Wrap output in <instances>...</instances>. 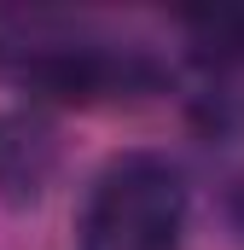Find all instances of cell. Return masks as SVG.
I'll return each instance as SVG.
<instances>
[{
	"instance_id": "obj_2",
	"label": "cell",
	"mask_w": 244,
	"mask_h": 250,
	"mask_svg": "<svg viewBox=\"0 0 244 250\" xmlns=\"http://www.w3.org/2000/svg\"><path fill=\"white\" fill-rule=\"evenodd\" d=\"M35 82H41V93H53L64 105H87V99L105 93V64L99 59H47L35 70Z\"/></svg>"
},
{
	"instance_id": "obj_3",
	"label": "cell",
	"mask_w": 244,
	"mask_h": 250,
	"mask_svg": "<svg viewBox=\"0 0 244 250\" xmlns=\"http://www.w3.org/2000/svg\"><path fill=\"white\" fill-rule=\"evenodd\" d=\"M198 41H203V53L244 59V12H215V18H198Z\"/></svg>"
},
{
	"instance_id": "obj_1",
	"label": "cell",
	"mask_w": 244,
	"mask_h": 250,
	"mask_svg": "<svg viewBox=\"0 0 244 250\" xmlns=\"http://www.w3.org/2000/svg\"><path fill=\"white\" fill-rule=\"evenodd\" d=\"M186 187L157 157H122L87 204V250H175Z\"/></svg>"
}]
</instances>
